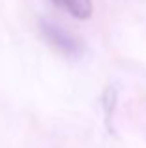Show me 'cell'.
<instances>
[{
    "label": "cell",
    "mask_w": 146,
    "mask_h": 148,
    "mask_svg": "<svg viewBox=\"0 0 146 148\" xmlns=\"http://www.w3.org/2000/svg\"><path fill=\"white\" fill-rule=\"evenodd\" d=\"M51 2H55L56 6H62V0H51Z\"/></svg>",
    "instance_id": "4"
},
{
    "label": "cell",
    "mask_w": 146,
    "mask_h": 148,
    "mask_svg": "<svg viewBox=\"0 0 146 148\" xmlns=\"http://www.w3.org/2000/svg\"><path fill=\"white\" fill-rule=\"evenodd\" d=\"M62 6L75 19H88L92 15V0H62Z\"/></svg>",
    "instance_id": "2"
},
{
    "label": "cell",
    "mask_w": 146,
    "mask_h": 148,
    "mask_svg": "<svg viewBox=\"0 0 146 148\" xmlns=\"http://www.w3.org/2000/svg\"><path fill=\"white\" fill-rule=\"evenodd\" d=\"M40 30L43 34V38L47 40V43L51 47H55L56 51L68 54V56H77L81 53V43L75 36H71L68 30H64L60 25L47 19L40 21Z\"/></svg>",
    "instance_id": "1"
},
{
    "label": "cell",
    "mask_w": 146,
    "mask_h": 148,
    "mask_svg": "<svg viewBox=\"0 0 146 148\" xmlns=\"http://www.w3.org/2000/svg\"><path fill=\"white\" fill-rule=\"evenodd\" d=\"M116 99H118L116 88H114V86H107L105 92H103V96H101L103 111H105V120H107V124L111 122V118H113V114H114V109H116Z\"/></svg>",
    "instance_id": "3"
}]
</instances>
